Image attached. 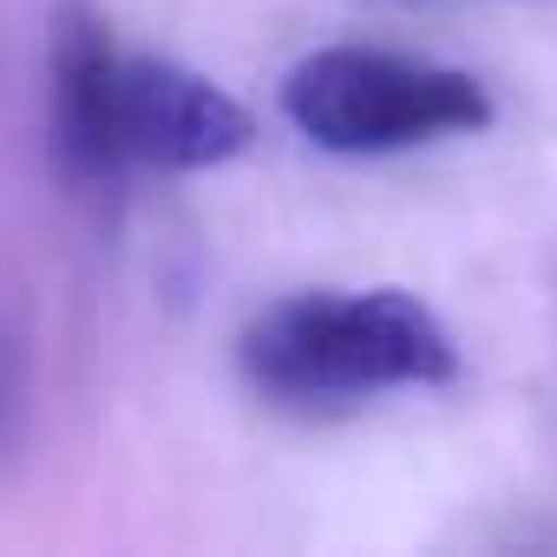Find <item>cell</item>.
Returning a JSON list of instances; mask_svg holds the SVG:
<instances>
[{
  "label": "cell",
  "instance_id": "cell-1",
  "mask_svg": "<svg viewBox=\"0 0 557 557\" xmlns=\"http://www.w3.org/2000/svg\"><path fill=\"white\" fill-rule=\"evenodd\" d=\"M236 368L262 400L315 413L387 387H446L459 348L407 289H302L243 322Z\"/></svg>",
  "mask_w": 557,
  "mask_h": 557
},
{
  "label": "cell",
  "instance_id": "cell-3",
  "mask_svg": "<svg viewBox=\"0 0 557 557\" xmlns=\"http://www.w3.org/2000/svg\"><path fill=\"white\" fill-rule=\"evenodd\" d=\"M256 119L216 79L184 60L119 53L112 66V145L125 171H210L243 158Z\"/></svg>",
  "mask_w": 557,
  "mask_h": 557
},
{
  "label": "cell",
  "instance_id": "cell-4",
  "mask_svg": "<svg viewBox=\"0 0 557 557\" xmlns=\"http://www.w3.org/2000/svg\"><path fill=\"white\" fill-rule=\"evenodd\" d=\"M112 27L86 0H60L53 8V47H47V125H53V164L60 177L106 203L125 190V164L112 145Z\"/></svg>",
  "mask_w": 557,
  "mask_h": 557
},
{
  "label": "cell",
  "instance_id": "cell-2",
  "mask_svg": "<svg viewBox=\"0 0 557 557\" xmlns=\"http://www.w3.org/2000/svg\"><path fill=\"white\" fill-rule=\"evenodd\" d=\"M283 119L335 158H387L433 138L485 132L492 99L472 73L387 47H315L283 79Z\"/></svg>",
  "mask_w": 557,
  "mask_h": 557
}]
</instances>
